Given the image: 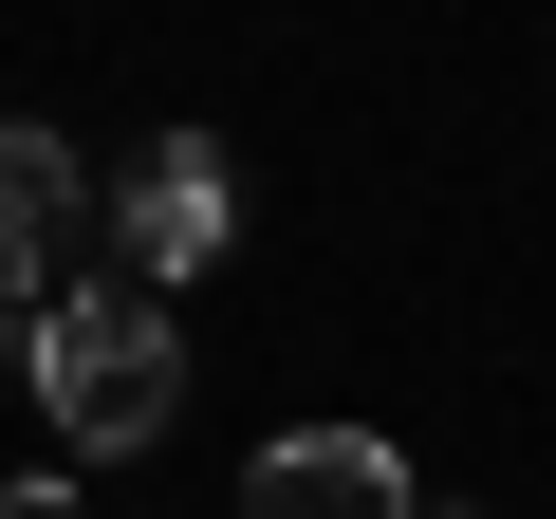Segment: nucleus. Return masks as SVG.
Instances as JSON below:
<instances>
[{"instance_id": "obj_1", "label": "nucleus", "mask_w": 556, "mask_h": 519, "mask_svg": "<svg viewBox=\"0 0 556 519\" xmlns=\"http://www.w3.org/2000/svg\"><path fill=\"white\" fill-rule=\"evenodd\" d=\"M38 408H56L93 464L167 445V408H186V316H167V298H130V279H75V298L38 316Z\"/></svg>"}, {"instance_id": "obj_2", "label": "nucleus", "mask_w": 556, "mask_h": 519, "mask_svg": "<svg viewBox=\"0 0 556 519\" xmlns=\"http://www.w3.org/2000/svg\"><path fill=\"white\" fill-rule=\"evenodd\" d=\"M93 223L130 260V298H167V279H204V260L241 241V167L204 130H167V149H130V186H93Z\"/></svg>"}, {"instance_id": "obj_3", "label": "nucleus", "mask_w": 556, "mask_h": 519, "mask_svg": "<svg viewBox=\"0 0 556 519\" xmlns=\"http://www.w3.org/2000/svg\"><path fill=\"white\" fill-rule=\"evenodd\" d=\"M241 519H427V482L371 445V427H278L241 464Z\"/></svg>"}, {"instance_id": "obj_4", "label": "nucleus", "mask_w": 556, "mask_h": 519, "mask_svg": "<svg viewBox=\"0 0 556 519\" xmlns=\"http://www.w3.org/2000/svg\"><path fill=\"white\" fill-rule=\"evenodd\" d=\"M75 241H93V167L56 130H0V298H75Z\"/></svg>"}, {"instance_id": "obj_5", "label": "nucleus", "mask_w": 556, "mask_h": 519, "mask_svg": "<svg viewBox=\"0 0 556 519\" xmlns=\"http://www.w3.org/2000/svg\"><path fill=\"white\" fill-rule=\"evenodd\" d=\"M0 371H20V390H38V298H0Z\"/></svg>"}, {"instance_id": "obj_6", "label": "nucleus", "mask_w": 556, "mask_h": 519, "mask_svg": "<svg viewBox=\"0 0 556 519\" xmlns=\"http://www.w3.org/2000/svg\"><path fill=\"white\" fill-rule=\"evenodd\" d=\"M0 519H93V501L75 482H0Z\"/></svg>"}]
</instances>
